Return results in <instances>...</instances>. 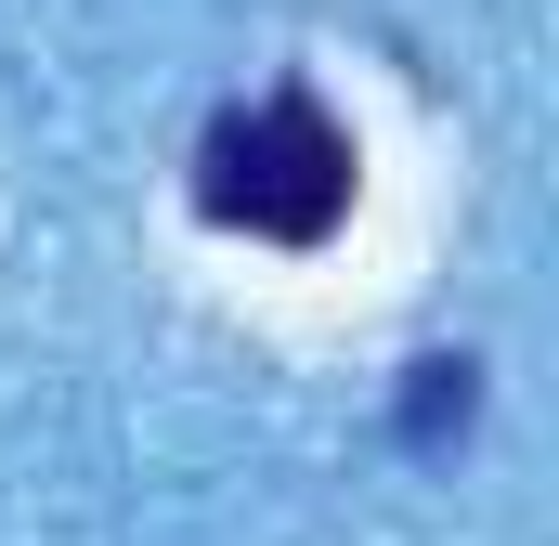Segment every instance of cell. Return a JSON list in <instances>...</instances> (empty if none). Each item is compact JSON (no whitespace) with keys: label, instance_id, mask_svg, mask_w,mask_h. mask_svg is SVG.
<instances>
[{"label":"cell","instance_id":"1","mask_svg":"<svg viewBox=\"0 0 559 546\" xmlns=\"http://www.w3.org/2000/svg\"><path fill=\"white\" fill-rule=\"evenodd\" d=\"M195 209L235 235H274V248H325L352 222V131L312 92H261L195 143Z\"/></svg>","mask_w":559,"mask_h":546},{"label":"cell","instance_id":"2","mask_svg":"<svg viewBox=\"0 0 559 546\" xmlns=\"http://www.w3.org/2000/svg\"><path fill=\"white\" fill-rule=\"evenodd\" d=\"M442 416H468V365H417V429H442Z\"/></svg>","mask_w":559,"mask_h":546}]
</instances>
